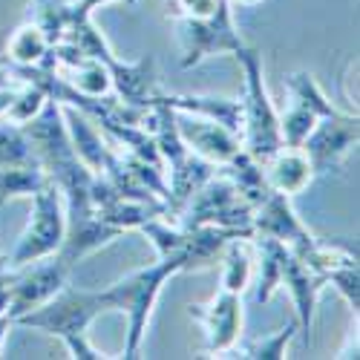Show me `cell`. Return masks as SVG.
Returning <instances> with one entry per match:
<instances>
[{
    "mask_svg": "<svg viewBox=\"0 0 360 360\" xmlns=\"http://www.w3.org/2000/svg\"><path fill=\"white\" fill-rule=\"evenodd\" d=\"M29 199H32V214H29V222H26L20 239H18L15 251L9 254L12 268L55 257L58 251H61L64 236H67L64 196H61V191H58V185L52 182V179Z\"/></svg>",
    "mask_w": 360,
    "mask_h": 360,
    "instance_id": "obj_5",
    "label": "cell"
},
{
    "mask_svg": "<svg viewBox=\"0 0 360 360\" xmlns=\"http://www.w3.org/2000/svg\"><path fill=\"white\" fill-rule=\"evenodd\" d=\"M173 23H176L179 49H182V61H179L182 70L199 67L214 55H236L245 46L231 9H222L219 15L205 20H173Z\"/></svg>",
    "mask_w": 360,
    "mask_h": 360,
    "instance_id": "obj_6",
    "label": "cell"
},
{
    "mask_svg": "<svg viewBox=\"0 0 360 360\" xmlns=\"http://www.w3.org/2000/svg\"><path fill=\"white\" fill-rule=\"evenodd\" d=\"M188 314L205 328V354L222 357L243 338V294L219 288L207 303L188 306Z\"/></svg>",
    "mask_w": 360,
    "mask_h": 360,
    "instance_id": "obj_9",
    "label": "cell"
},
{
    "mask_svg": "<svg viewBox=\"0 0 360 360\" xmlns=\"http://www.w3.org/2000/svg\"><path fill=\"white\" fill-rule=\"evenodd\" d=\"M297 332H300V326H297V320H294V323H288V326L277 328L274 335L248 338V340L239 338V343H236L231 352H225L222 357H245V360H283V357H285V352H288V343H291V338H294Z\"/></svg>",
    "mask_w": 360,
    "mask_h": 360,
    "instance_id": "obj_23",
    "label": "cell"
},
{
    "mask_svg": "<svg viewBox=\"0 0 360 360\" xmlns=\"http://www.w3.org/2000/svg\"><path fill=\"white\" fill-rule=\"evenodd\" d=\"M9 280H12L9 254H0V311H6V300H9Z\"/></svg>",
    "mask_w": 360,
    "mask_h": 360,
    "instance_id": "obj_30",
    "label": "cell"
},
{
    "mask_svg": "<svg viewBox=\"0 0 360 360\" xmlns=\"http://www.w3.org/2000/svg\"><path fill=\"white\" fill-rule=\"evenodd\" d=\"M254 239L251 236H236L225 245L219 257V288L233 291V294H245V288L254 280Z\"/></svg>",
    "mask_w": 360,
    "mask_h": 360,
    "instance_id": "obj_18",
    "label": "cell"
},
{
    "mask_svg": "<svg viewBox=\"0 0 360 360\" xmlns=\"http://www.w3.org/2000/svg\"><path fill=\"white\" fill-rule=\"evenodd\" d=\"M317 118L320 115H314L309 107L291 101L285 107V112H280V139H283V144L285 147H303V141L309 139V133L317 124Z\"/></svg>",
    "mask_w": 360,
    "mask_h": 360,
    "instance_id": "obj_27",
    "label": "cell"
},
{
    "mask_svg": "<svg viewBox=\"0 0 360 360\" xmlns=\"http://www.w3.org/2000/svg\"><path fill=\"white\" fill-rule=\"evenodd\" d=\"M285 89H288V98H291V101L309 107V110H311L314 115H320V118H323V115L340 112V107L323 93V86H320V84L314 81V75L306 72V70H297V72L285 75Z\"/></svg>",
    "mask_w": 360,
    "mask_h": 360,
    "instance_id": "obj_24",
    "label": "cell"
},
{
    "mask_svg": "<svg viewBox=\"0 0 360 360\" xmlns=\"http://www.w3.org/2000/svg\"><path fill=\"white\" fill-rule=\"evenodd\" d=\"M49 49H52V41L46 38V32L35 20L20 23L4 44L9 67H38V64H44Z\"/></svg>",
    "mask_w": 360,
    "mask_h": 360,
    "instance_id": "obj_20",
    "label": "cell"
},
{
    "mask_svg": "<svg viewBox=\"0 0 360 360\" xmlns=\"http://www.w3.org/2000/svg\"><path fill=\"white\" fill-rule=\"evenodd\" d=\"M58 72H61L78 93H84L89 98H110L112 96V78H110V70L101 58L84 55L78 64H72L67 70H58Z\"/></svg>",
    "mask_w": 360,
    "mask_h": 360,
    "instance_id": "obj_22",
    "label": "cell"
},
{
    "mask_svg": "<svg viewBox=\"0 0 360 360\" xmlns=\"http://www.w3.org/2000/svg\"><path fill=\"white\" fill-rule=\"evenodd\" d=\"M254 236H271L280 239L283 245H288L294 254L306 251L314 243V233L303 225V219L297 217L291 207V196H283L277 191L268 193L257 207H254V219H251Z\"/></svg>",
    "mask_w": 360,
    "mask_h": 360,
    "instance_id": "obj_10",
    "label": "cell"
},
{
    "mask_svg": "<svg viewBox=\"0 0 360 360\" xmlns=\"http://www.w3.org/2000/svg\"><path fill=\"white\" fill-rule=\"evenodd\" d=\"M176 130L182 136L185 147L191 153L202 156L205 162H211L217 167H222L228 159H233L239 150H243V139L239 133L211 122V118H202L193 112H179L176 110Z\"/></svg>",
    "mask_w": 360,
    "mask_h": 360,
    "instance_id": "obj_11",
    "label": "cell"
},
{
    "mask_svg": "<svg viewBox=\"0 0 360 360\" xmlns=\"http://www.w3.org/2000/svg\"><path fill=\"white\" fill-rule=\"evenodd\" d=\"M18 165H38V159L23 127L0 118V167H18Z\"/></svg>",
    "mask_w": 360,
    "mask_h": 360,
    "instance_id": "obj_26",
    "label": "cell"
},
{
    "mask_svg": "<svg viewBox=\"0 0 360 360\" xmlns=\"http://www.w3.org/2000/svg\"><path fill=\"white\" fill-rule=\"evenodd\" d=\"M217 170H219L222 176H228V179H231V182L236 185V191L251 202V207H257L268 193H271V188H268V182H265L262 165L248 153L245 147L239 150V153H236L233 159H228L222 167H217Z\"/></svg>",
    "mask_w": 360,
    "mask_h": 360,
    "instance_id": "obj_21",
    "label": "cell"
},
{
    "mask_svg": "<svg viewBox=\"0 0 360 360\" xmlns=\"http://www.w3.org/2000/svg\"><path fill=\"white\" fill-rule=\"evenodd\" d=\"M217 173V165L205 162L196 153H188L165 167V182H167V219H176L179 211L188 205V199Z\"/></svg>",
    "mask_w": 360,
    "mask_h": 360,
    "instance_id": "obj_15",
    "label": "cell"
},
{
    "mask_svg": "<svg viewBox=\"0 0 360 360\" xmlns=\"http://www.w3.org/2000/svg\"><path fill=\"white\" fill-rule=\"evenodd\" d=\"M233 58L239 61V70H243V147L262 165L283 147L280 112L265 86L262 55L245 44Z\"/></svg>",
    "mask_w": 360,
    "mask_h": 360,
    "instance_id": "obj_3",
    "label": "cell"
},
{
    "mask_svg": "<svg viewBox=\"0 0 360 360\" xmlns=\"http://www.w3.org/2000/svg\"><path fill=\"white\" fill-rule=\"evenodd\" d=\"M104 311H110L104 291L72 288L67 283L58 294H52L44 306L20 314L12 326L35 328V332L58 338L67 346L70 357H75V360H104V357H112V354L96 349L93 343H89V335H86L93 320L101 317Z\"/></svg>",
    "mask_w": 360,
    "mask_h": 360,
    "instance_id": "obj_1",
    "label": "cell"
},
{
    "mask_svg": "<svg viewBox=\"0 0 360 360\" xmlns=\"http://www.w3.org/2000/svg\"><path fill=\"white\" fill-rule=\"evenodd\" d=\"M326 283L332 285L349 303V309L357 314V309H360V271H357V262H346V265L332 268V271L326 274Z\"/></svg>",
    "mask_w": 360,
    "mask_h": 360,
    "instance_id": "obj_29",
    "label": "cell"
},
{
    "mask_svg": "<svg viewBox=\"0 0 360 360\" xmlns=\"http://www.w3.org/2000/svg\"><path fill=\"white\" fill-rule=\"evenodd\" d=\"M254 239V251H257V303H268L280 288H283V259L288 245H283L280 239L271 236H251Z\"/></svg>",
    "mask_w": 360,
    "mask_h": 360,
    "instance_id": "obj_19",
    "label": "cell"
},
{
    "mask_svg": "<svg viewBox=\"0 0 360 360\" xmlns=\"http://www.w3.org/2000/svg\"><path fill=\"white\" fill-rule=\"evenodd\" d=\"M231 6H257V4H262V0H228Z\"/></svg>",
    "mask_w": 360,
    "mask_h": 360,
    "instance_id": "obj_33",
    "label": "cell"
},
{
    "mask_svg": "<svg viewBox=\"0 0 360 360\" xmlns=\"http://www.w3.org/2000/svg\"><path fill=\"white\" fill-rule=\"evenodd\" d=\"M283 288L291 294V303H294V314H297L300 332H311L317 297L323 294V288H328L326 277L317 274L314 268H309L303 259H300V257L288 248V251H285V259H283Z\"/></svg>",
    "mask_w": 360,
    "mask_h": 360,
    "instance_id": "obj_13",
    "label": "cell"
},
{
    "mask_svg": "<svg viewBox=\"0 0 360 360\" xmlns=\"http://www.w3.org/2000/svg\"><path fill=\"white\" fill-rule=\"evenodd\" d=\"M49 182V176L41 165H18V167H0V205L18 196H32Z\"/></svg>",
    "mask_w": 360,
    "mask_h": 360,
    "instance_id": "obj_25",
    "label": "cell"
},
{
    "mask_svg": "<svg viewBox=\"0 0 360 360\" xmlns=\"http://www.w3.org/2000/svg\"><path fill=\"white\" fill-rule=\"evenodd\" d=\"M360 139V124H357V112H335V115H323L317 118L314 130L303 141V153L309 156L311 167L317 176L323 173H335L343 167L346 156L352 153V147H357Z\"/></svg>",
    "mask_w": 360,
    "mask_h": 360,
    "instance_id": "obj_8",
    "label": "cell"
},
{
    "mask_svg": "<svg viewBox=\"0 0 360 360\" xmlns=\"http://www.w3.org/2000/svg\"><path fill=\"white\" fill-rule=\"evenodd\" d=\"M159 98L179 110V112H193V115H202V118H211V122L239 133L243 139V101L239 98H225V96H167V93H159Z\"/></svg>",
    "mask_w": 360,
    "mask_h": 360,
    "instance_id": "obj_17",
    "label": "cell"
},
{
    "mask_svg": "<svg viewBox=\"0 0 360 360\" xmlns=\"http://www.w3.org/2000/svg\"><path fill=\"white\" fill-rule=\"evenodd\" d=\"M176 274H182V262L159 257L153 265L136 268V271H130L127 277L101 288L104 300H107V309L122 311L127 317V340H124L122 357L133 360L141 354L147 326H150V317H153V309H156V300H159L165 283Z\"/></svg>",
    "mask_w": 360,
    "mask_h": 360,
    "instance_id": "obj_2",
    "label": "cell"
},
{
    "mask_svg": "<svg viewBox=\"0 0 360 360\" xmlns=\"http://www.w3.org/2000/svg\"><path fill=\"white\" fill-rule=\"evenodd\" d=\"M9 328H12V320H9V314H6V311H0V352H4V343H6Z\"/></svg>",
    "mask_w": 360,
    "mask_h": 360,
    "instance_id": "obj_31",
    "label": "cell"
},
{
    "mask_svg": "<svg viewBox=\"0 0 360 360\" xmlns=\"http://www.w3.org/2000/svg\"><path fill=\"white\" fill-rule=\"evenodd\" d=\"M262 173H265L268 188L283 193V196L303 193L317 176L303 150L300 147H285V144L262 162Z\"/></svg>",
    "mask_w": 360,
    "mask_h": 360,
    "instance_id": "obj_14",
    "label": "cell"
},
{
    "mask_svg": "<svg viewBox=\"0 0 360 360\" xmlns=\"http://www.w3.org/2000/svg\"><path fill=\"white\" fill-rule=\"evenodd\" d=\"M70 283V265L58 257H46L38 262H29L20 268H12L9 280V300H6V314L15 323L20 314L44 306L52 294H58Z\"/></svg>",
    "mask_w": 360,
    "mask_h": 360,
    "instance_id": "obj_7",
    "label": "cell"
},
{
    "mask_svg": "<svg viewBox=\"0 0 360 360\" xmlns=\"http://www.w3.org/2000/svg\"><path fill=\"white\" fill-rule=\"evenodd\" d=\"M254 207L251 202L236 191V185L219 170L207 179V182L188 199V205L179 211L176 225L182 228H196V225H217L228 228L243 236H254L251 228Z\"/></svg>",
    "mask_w": 360,
    "mask_h": 360,
    "instance_id": "obj_4",
    "label": "cell"
},
{
    "mask_svg": "<svg viewBox=\"0 0 360 360\" xmlns=\"http://www.w3.org/2000/svg\"><path fill=\"white\" fill-rule=\"evenodd\" d=\"M44 104H46V93L41 86H35V84H26V81H20L18 84V89H15V98H12V104H9V110H6V122H12V124H26V122H32V118L44 110Z\"/></svg>",
    "mask_w": 360,
    "mask_h": 360,
    "instance_id": "obj_28",
    "label": "cell"
},
{
    "mask_svg": "<svg viewBox=\"0 0 360 360\" xmlns=\"http://www.w3.org/2000/svg\"><path fill=\"white\" fill-rule=\"evenodd\" d=\"M61 110H64V124H67V133H70V141H72V150L78 153V159L93 173H101L112 153L107 133L86 112L72 110V107H61Z\"/></svg>",
    "mask_w": 360,
    "mask_h": 360,
    "instance_id": "obj_16",
    "label": "cell"
},
{
    "mask_svg": "<svg viewBox=\"0 0 360 360\" xmlns=\"http://www.w3.org/2000/svg\"><path fill=\"white\" fill-rule=\"evenodd\" d=\"M107 70L112 78V96L124 107H150L153 98L162 93L159 78H156V64L153 58H139V61H122V58L110 55Z\"/></svg>",
    "mask_w": 360,
    "mask_h": 360,
    "instance_id": "obj_12",
    "label": "cell"
},
{
    "mask_svg": "<svg viewBox=\"0 0 360 360\" xmlns=\"http://www.w3.org/2000/svg\"><path fill=\"white\" fill-rule=\"evenodd\" d=\"M18 81L12 78V72H9V67H4L0 70V89H6V86H15Z\"/></svg>",
    "mask_w": 360,
    "mask_h": 360,
    "instance_id": "obj_32",
    "label": "cell"
}]
</instances>
